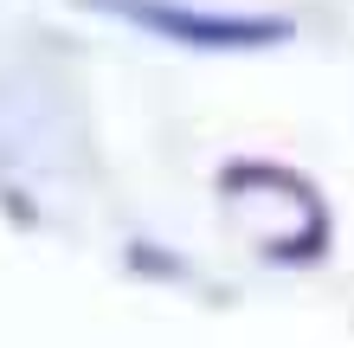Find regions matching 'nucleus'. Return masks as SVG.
I'll list each match as a JSON object with an SVG mask.
<instances>
[{
	"mask_svg": "<svg viewBox=\"0 0 354 348\" xmlns=\"http://www.w3.org/2000/svg\"><path fill=\"white\" fill-rule=\"evenodd\" d=\"M103 7H122L129 19L155 33H174L187 46H258V39H283L277 19H200V13H180V7H155V0H103Z\"/></svg>",
	"mask_w": 354,
	"mask_h": 348,
	"instance_id": "nucleus-1",
	"label": "nucleus"
}]
</instances>
